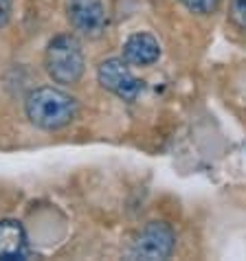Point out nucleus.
<instances>
[{
    "mask_svg": "<svg viewBox=\"0 0 246 261\" xmlns=\"http://www.w3.org/2000/svg\"><path fill=\"white\" fill-rule=\"evenodd\" d=\"M97 79L106 90H110L112 95H117L123 101H134L143 90V82L139 77H134L128 62L119 60V57H110V60L101 62L97 68Z\"/></svg>",
    "mask_w": 246,
    "mask_h": 261,
    "instance_id": "obj_3",
    "label": "nucleus"
},
{
    "mask_svg": "<svg viewBox=\"0 0 246 261\" xmlns=\"http://www.w3.org/2000/svg\"><path fill=\"white\" fill-rule=\"evenodd\" d=\"M174 246H176V235H174L169 224L150 222L147 226L136 235L130 255L134 259H145V261L167 259L171 255Z\"/></svg>",
    "mask_w": 246,
    "mask_h": 261,
    "instance_id": "obj_4",
    "label": "nucleus"
},
{
    "mask_svg": "<svg viewBox=\"0 0 246 261\" xmlns=\"http://www.w3.org/2000/svg\"><path fill=\"white\" fill-rule=\"evenodd\" d=\"M27 257V233L16 220L0 222V261Z\"/></svg>",
    "mask_w": 246,
    "mask_h": 261,
    "instance_id": "obj_7",
    "label": "nucleus"
},
{
    "mask_svg": "<svg viewBox=\"0 0 246 261\" xmlns=\"http://www.w3.org/2000/svg\"><path fill=\"white\" fill-rule=\"evenodd\" d=\"M44 66L57 84H77L84 75V50L73 35H55L44 53Z\"/></svg>",
    "mask_w": 246,
    "mask_h": 261,
    "instance_id": "obj_2",
    "label": "nucleus"
},
{
    "mask_svg": "<svg viewBox=\"0 0 246 261\" xmlns=\"http://www.w3.org/2000/svg\"><path fill=\"white\" fill-rule=\"evenodd\" d=\"M229 18L240 29H246V0H231L229 3Z\"/></svg>",
    "mask_w": 246,
    "mask_h": 261,
    "instance_id": "obj_9",
    "label": "nucleus"
},
{
    "mask_svg": "<svg viewBox=\"0 0 246 261\" xmlns=\"http://www.w3.org/2000/svg\"><path fill=\"white\" fill-rule=\"evenodd\" d=\"M68 20L79 33L97 38L108 24L101 0H68Z\"/></svg>",
    "mask_w": 246,
    "mask_h": 261,
    "instance_id": "obj_5",
    "label": "nucleus"
},
{
    "mask_svg": "<svg viewBox=\"0 0 246 261\" xmlns=\"http://www.w3.org/2000/svg\"><path fill=\"white\" fill-rule=\"evenodd\" d=\"M9 16H11V3L9 0H0V29L9 22Z\"/></svg>",
    "mask_w": 246,
    "mask_h": 261,
    "instance_id": "obj_10",
    "label": "nucleus"
},
{
    "mask_svg": "<svg viewBox=\"0 0 246 261\" xmlns=\"http://www.w3.org/2000/svg\"><path fill=\"white\" fill-rule=\"evenodd\" d=\"M178 3H183L187 9L198 13V16H209V13H213L218 9L222 0H178Z\"/></svg>",
    "mask_w": 246,
    "mask_h": 261,
    "instance_id": "obj_8",
    "label": "nucleus"
},
{
    "mask_svg": "<svg viewBox=\"0 0 246 261\" xmlns=\"http://www.w3.org/2000/svg\"><path fill=\"white\" fill-rule=\"evenodd\" d=\"M77 103L75 99L66 92L44 86V88H35L27 97V117L33 125L42 129H62L75 119Z\"/></svg>",
    "mask_w": 246,
    "mask_h": 261,
    "instance_id": "obj_1",
    "label": "nucleus"
},
{
    "mask_svg": "<svg viewBox=\"0 0 246 261\" xmlns=\"http://www.w3.org/2000/svg\"><path fill=\"white\" fill-rule=\"evenodd\" d=\"M161 57V44L152 33H132L123 44V60L134 66H150Z\"/></svg>",
    "mask_w": 246,
    "mask_h": 261,
    "instance_id": "obj_6",
    "label": "nucleus"
}]
</instances>
